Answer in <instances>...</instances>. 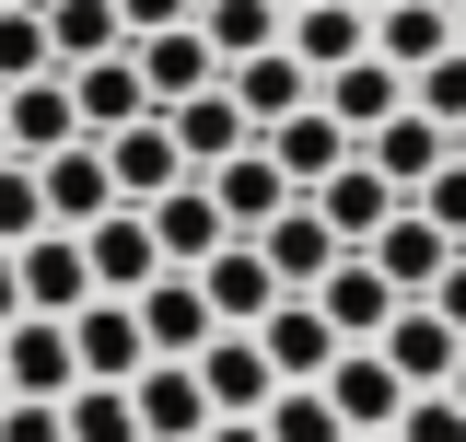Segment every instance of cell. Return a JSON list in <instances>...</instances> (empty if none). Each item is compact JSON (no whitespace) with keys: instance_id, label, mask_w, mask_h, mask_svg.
Masks as SVG:
<instances>
[{"instance_id":"cell-23","label":"cell","mask_w":466,"mask_h":442,"mask_svg":"<svg viewBox=\"0 0 466 442\" xmlns=\"http://www.w3.org/2000/svg\"><path fill=\"white\" fill-rule=\"evenodd\" d=\"M128 396H140V431H152V442H198L210 419H222V407H210V385H198V361H152Z\"/></svg>"},{"instance_id":"cell-50","label":"cell","mask_w":466,"mask_h":442,"mask_svg":"<svg viewBox=\"0 0 466 442\" xmlns=\"http://www.w3.org/2000/svg\"><path fill=\"white\" fill-rule=\"evenodd\" d=\"M280 12H303V0H280Z\"/></svg>"},{"instance_id":"cell-33","label":"cell","mask_w":466,"mask_h":442,"mask_svg":"<svg viewBox=\"0 0 466 442\" xmlns=\"http://www.w3.org/2000/svg\"><path fill=\"white\" fill-rule=\"evenodd\" d=\"M58 407H70V442H152V431H140V396H128V385H70Z\"/></svg>"},{"instance_id":"cell-3","label":"cell","mask_w":466,"mask_h":442,"mask_svg":"<svg viewBox=\"0 0 466 442\" xmlns=\"http://www.w3.org/2000/svg\"><path fill=\"white\" fill-rule=\"evenodd\" d=\"M198 385H210V407H222V419H268L280 361L257 349V326H210V349H198Z\"/></svg>"},{"instance_id":"cell-25","label":"cell","mask_w":466,"mask_h":442,"mask_svg":"<svg viewBox=\"0 0 466 442\" xmlns=\"http://www.w3.org/2000/svg\"><path fill=\"white\" fill-rule=\"evenodd\" d=\"M291 58L327 82V70H350V58H373V12L361 0H303L291 12Z\"/></svg>"},{"instance_id":"cell-6","label":"cell","mask_w":466,"mask_h":442,"mask_svg":"<svg viewBox=\"0 0 466 442\" xmlns=\"http://www.w3.org/2000/svg\"><path fill=\"white\" fill-rule=\"evenodd\" d=\"M210 315H222V326H268V315H280L291 291H280V268H268V245H257V233H233L222 256H210Z\"/></svg>"},{"instance_id":"cell-46","label":"cell","mask_w":466,"mask_h":442,"mask_svg":"<svg viewBox=\"0 0 466 442\" xmlns=\"http://www.w3.org/2000/svg\"><path fill=\"white\" fill-rule=\"evenodd\" d=\"M0 407H12V361H0Z\"/></svg>"},{"instance_id":"cell-32","label":"cell","mask_w":466,"mask_h":442,"mask_svg":"<svg viewBox=\"0 0 466 442\" xmlns=\"http://www.w3.org/2000/svg\"><path fill=\"white\" fill-rule=\"evenodd\" d=\"M47 70H58L47 0H12V12H0V94H12V82H47Z\"/></svg>"},{"instance_id":"cell-9","label":"cell","mask_w":466,"mask_h":442,"mask_svg":"<svg viewBox=\"0 0 466 442\" xmlns=\"http://www.w3.org/2000/svg\"><path fill=\"white\" fill-rule=\"evenodd\" d=\"M257 140H268V164H280L291 186H303V198H315V186H327V175H339L350 152H361V140H350L339 116H327V94H315V105H291L280 128H257Z\"/></svg>"},{"instance_id":"cell-5","label":"cell","mask_w":466,"mask_h":442,"mask_svg":"<svg viewBox=\"0 0 466 442\" xmlns=\"http://www.w3.org/2000/svg\"><path fill=\"white\" fill-rule=\"evenodd\" d=\"M70 105H82V140H116L128 116H164L152 82H140V35H128L116 58H82V70H70Z\"/></svg>"},{"instance_id":"cell-21","label":"cell","mask_w":466,"mask_h":442,"mask_svg":"<svg viewBox=\"0 0 466 442\" xmlns=\"http://www.w3.org/2000/svg\"><path fill=\"white\" fill-rule=\"evenodd\" d=\"M164 128H175V152L210 175V164H233L245 140H257V116L233 105V82H210V94H187V105H164Z\"/></svg>"},{"instance_id":"cell-11","label":"cell","mask_w":466,"mask_h":442,"mask_svg":"<svg viewBox=\"0 0 466 442\" xmlns=\"http://www.w3.org/2000/svg\"><path fill=\"white\" fill-rule=\"evenodd\" d=\"M0 361H12V396H70L82 385L70 315H12V326H0Z\"/></svg>"},{"instance_id":"cell-15","label":"cell","mask_w":466,"mask_h":442,"mask_svg":"<svg viewBox=\"0 0 466 442\" xmlns=\"http://www.w3.org/2000/svg\"><path fill=\"white\" fill-rule=\"evenodd\" d=\"M152 233H164V268H210V256L233 245V221H222V198H210V175L164 186V198H152Z\"/></svg>"},{"instance_id":"cell-16","label":"cell","mask_w":466,"mask_h":442,"mask_svg":"<svg viewBox=\"0 0 466 442\" xmlns=\"http://www.w3.org/2000/svg\"><path fill=\"white\" fill-rule=\"evenodd\" d=\"M82 256H94V291H152L164 279V233H152V210H106L82 233Z\"/></svg>"},{"instance_id":"cell-4","label":"cell","mask_w":466,"mask_h":442,"mask_svg":"<svg viewBox=\"0 0 466 442\" xmlns=\"http://www.w3.org/2000/svg\"><path fill=\"white\" fill-rule=\"evenodd\" d=\"M35 186H47V221H58V233H94L106 210H128V198H116L106 140H70V152H47V164H35Z\"/></svg>"},{"instance_id":"cell-49","label":"cell","mask_w":466,"mask_h":442,"mask_svg":"<svg viewBox=\"0 0 466 442\" xmlns=\"http://www.w3.org/2000/svg\"><path fill=\"white\" fill-rule=\"evenodd\" d=\"M361 12H397V0H361Z\"/></svg>"},{"instance_id":"cell-26","label":"cell","mask_w":466,"mask_h":442,"mask_svg":"<svg viewBox=\"0 0 466 442\" xmlns=\"http://www.w3.org/2000/svg\"><path fill=\"white\" fill-rule=\"evenodd\" d=\"M140 82H152V105H187V94L222 82V47L198 24H164V35H140Z\"/></svg>"},{"instance_id":"cell-28","label":"cell","mask_w":466,"mask_h":442,"mask_svg":"<svg viewBox=\"0 0 466 442\" xmlns=\"http://www.w3.org/2000/svg\"><path fill=\"white\" fill-rule=\"evenodd\" d=\"M327 396H339L350 431H397V407H408V385H397V361H385V349H339Z\"/></svg>"},{"instance_id":"cell-14","label":"cell","mask_w":466,"mask_h":442,"mask_svg":"<svg viewBox=\"0 0 466 442\" xmlns=\"http://www.w3.org/2000/svg\"><path fill=\"white\" fill-rule=\"evenodd\" d=\"M373 268L397 279L408 303H431V279L455 268V233H443V221H431V210H420V198H408V210L385 221V233H373Z\"/></svg>"},{"instance_id":"cell-22","label":"cell","mask_w":466,"mask_h":442,"mask_svg":"<svg viewBox=\"0 0 466 442\" xmlns=\"http://www.w3.org/2000/svg\"><path fill=\"white\" fill-rule=\"evenodd\" d=\"M315 210L339 221V245H373V233H385V221L408 210V186H397V175H373L361 152H350V164L327 175V186H315Z\"/></svg>"},{"instance_id":"cell-8","label":"cell","mask_w":466,"mask_h":442,"mask_svg":"<svg viewBox=\"0 0 466 442\" xmlns=\"http://www.w3.org/2000/svg\"><path fill=\"white\" fill-rule=\"evenodd\" d=\"M140 326H152V361H198L210 326H222V315H210V279H198V268H164L152 291H140Z\"/></svg>"},{"instance_id":"cell-24","label":"cell","mask_w":466,"mask_h":442,"mask_svg":"<svg viewBox=\"0 0 466 442\" xmlns=\"http://www.w3.org/2000/svg\"><path fill=\"white\" fill-rule=\"evenodd\" d=\"M0 105H12V152H24V164H47V152H70V140H82V105H70V70H47V82H12Z\"/></svg>"},{"instance_id":"cell-52","label":"cell","mask_w":466,"mask_h":442,"mask_svg":"<svg viewBox=\"0 0 466 442\" xmlns=\"http://www.w3.org/2000/svg\"><path fill=\"white\" fill-rule=\"evenodd\" d=\"M0 12H12V0H0Z\"/></svg>"},{"instance_id":"cell-27","label":"cell","mask_w":466,"mask_h":442,"mask_svg":"<svg viewBox=\"0 0 466 442\" xmlns=\"http://www.w3.org/2000/svg\"><path fill=\"white\" fill-rule=\"evenodd\" d=\"M222 82H233V105L257 116V128H280L291 105H315V70L291 58V35H280V47H257V58H233Z\"/></svg>"},{"instance_id":"cell-47","label":"cell","mask_w":466,"mask_h":442,"mask_svg":"<svg viewBox=\"0 0 466 442\" xmlns=\"http://www.w3.org/2000/svg\"><path fill=\"white\" fill-rule=\"evenodd\" d=\"M455 47H466V0H455Z\"/></svg>"},{"instance_id":"cell-45","label":"cell","mask_w":466,"mask_h":442,"mask_svg":"<svg viewBox=\"0 0 466 442\" xmlns=\"http://www.w3.org/2000/svg\"><path fill=\"white\" fill-rule=\"evenodd\" d=\"M0 152H12V105H0Z\"/></svg>"},{"instance_id":"cell-1","label":"cell","mask_w":466,"mask_h":442,"mask_svg":"<svg viewBox=\"0 0 466 442\" xmlns=\"http://www.w3.org/2000/svg\"><path fill=\"white\" fill-rule=\"evenodd\" d=\"M70 349H82V385H140V373H152L140 291H94V303L70 315Z\"/></svg>"},{"instance_id":"cell-41","label":"cell","mask_w":466,"mask_h":442,"mask_svg":"<svg viewBox=\"0 0 466 442\" xmlns=\"http://www.w3.org/2000/svg\"><path fill=\"white\" fill-rule=\"evenodd\" d=\"M431 303H443V326H455V337H466V245H455V268L431 279Z\"/></svg>"},{"instance_id":"cell-13","label":"cell","mask_w":466,"mask_h":442,"mask_svg":"<svg viewBox=\"0 0 466 442\" xmlns=\"http://www.w3.org/2000/svg\"><path fill=\"white\" fill-rule=\"evenodd\" d=\"M361 164H373V175H397L408 198H420L431 175L455 164V128H443V116H420V105H397L385 128H373V140H361Z\"/></svg>"},{"instance_id":"cell-31","label":"cell","mask_w":466,"mask_h":442,"mask_svg":"<svg viewBox=\"0 0 466 442\" xmlns=\"http://www.w3.org/2000/svg\"><path fill=\"white\" fill-rule=\"evenodd\" d=\"M47 35H58V70H82V58H116V47H128L116 0H47Z\"/></svg>"},{"instance_id":"cell-36","label":"cell","mask_w":466,"mask_h":442,"mask_svg":"<svg viewBox=\"0 0 466 442\" xmlns=\"http://www.w3.org/2000/svg\"><path fill=\"white\" fill-rule=\"evenodd\" d=\"M408 105L443 116V128H466V47H443L431 70H408Z\"/></svg>"},{"instance_id":"cell-43","label":"cell","mask_w":466,"mask_h":442,"mask_svg":"<svg viewBox=\"0 0 466 442\" xmlns=\"http://www.w3.org/2000/svg\"><path fill=\"white\" fill-rule=\"evenodd\" d=\"M198 442H268V419H210Z\"/></svg>"},{"instance_id":"cell-40","label":"cell","mask_w":466,"mask_h":442,"mask_svg":"<svg viewBox=\"0 0 466 442\" xmlns=\"http://www.w3.org/2000/svg\"><path fill=\"white\" fill-rule=\"evenodd\" d=\"M128 35H164V24H198V0H116Z\"/></svg>"},{"instance_id":"cell-17","label":"cell","mask_w":466,"mask_h":442,"mask_svg":"<svg viewBox=\"0 0 466 442\" xmlns=\"http://www.w3.org/2000/svg\"><path fill=\"white\" fill-rule=\"evenodd\" d=\"M210 198H222V221H233V233H268V221H280L291 198H303V186H291V175L268 164V140H245L233 164H210Z\"/></svg>"},{"instance_id":"cell-2","label":"cell","mask_w":466,"mask_h":442,"mask_svg":"<svg viewBox=\"0 0 466 442\" xmlns=\"http://www.w3.org/2000/svg\"><path fill=\"white\" fill-rule=\"evenodd\" d=\"M315 303H327V326H339L350 349H373V337L397 326V303H408V291H397V279H385V268H373V245H350L339 268L315 279Z\"/></svg>"},{"instance_id":"cell-12","label":"cell","mask_w":466,"mask_h":442,"mask_svg":"<svg viewBox=\"0 0 466 442\" xmlns=\"http://www.w3.org/2000/svg\"><path fill=\"white\" fill-rule=\"evenodd\" d=\"M106 164H116V198H128V210H152V198H164V186H187V152H175V128L164 116H128V128H116L106 140Z\"/></svg>"},{"instance_id":"cell-7","label":"cell","mask_w":466,"mask_h":442,"mask_svg":"<svg viewBox=\"0 0 466 442\" xmlns=\"http://www.w3.org/2000/svg\"><path fill=\"white\" fill-rule=\"evenodd\" d=\"M257 349L280 361V385H327V373H339V349H350V337L327 326V303H315V291H291L280 315L257 326Z\"/></svg>"},{"instance_id":"cell-35","label":"cell","mask_w":466,"mask_h":442,"mask_svg":"<svg viewBox=\"0 0 466 442\" xmlns=\"http://www.w3.org/2000/svg\"><path fill=\"white\" fill-rule=\"evenodd\" d=\"M35 233H47V186H35V164H24V152H0V245L24 256Z\"/></svg>"},{"instance_id":"cell-34","label":"cell","mask_w":466,"mask_h":442,"mask_svg":"<svg viewBox=\"0 0 466 442\" xmlns=\"http://www.w3.org/2000/svg\"><path fill=\"white\" fill-rule=\"evenodd\" d=\"M268 442H350V419L327 385H280L268 396Z\"/></svg>"},{"instance_id":"cell-30","label":"cell","mask_w":466,"mask_h":442,"mask_svg":"<svg viewBox=\"0 0 466 442\" xmlns=\"http://www.w3.org/2000/svg\"><path fill=\"white\" fill-rule=\"evenodd\" d=\"M198 35H210V47H222V70H233V58L280 47V35H291V12H280V0H198Z\"/></svg>"},{"instance_id":"cell-38","label":"cell","mask_w":466,"mask_h":442,"mask_svg":"<svg viewBox=\"0 0 466 442\" xmlns=\"http://www.w3.org/2000/svg\"><path fill=\"white\" fill-rule=\"evenodd\" d=\"M0 442H70V407L58 396H12L0 407Z\"/></svg>"},{"instance_id":"cell-19","label":"cell","mask_w":466,"mask_h":442,"mask_svg":"<svg viewBox=\"0 0 466 442\" xmlns=\"http://www.w3.org/2000/svg\"><path fill=\"white\" fill-rule=\"evenodd\" d=\"M315 94H327V116H339L350 140H373V128H385V116L408 105V70H397L385 47H373V58H350V70H327Z\"/></svg>"},{"instance_id":"cell-37","label":"cell","mask_w":466,"mask_h":442,"mask_svg":"<svg viewBox=\"0 0 466 442\" xmlns=\"http://www.w3.org/2000/svg\"><path fill=\"white\" fill-rule=\"evenodd\" d=\"M397 442H466V407H455L443 385H431V396H408V407H397Z\"/></svg>"},{"instance_id":"cell-10","label":"cell","mask_w":466,"mask_h":442,"mask_svg":"<svg viewBox=\"0 0 466 442\" xmlns=\"http://www.w3.org/2000/svg\"><path fill=\"white\" fill-rule=\"evenodd\" d=\"M385 361H397V385L408 396H431V385H455V361H466V337L443 326V303H397V326L373 337Z\"/></svg>"},{"instance_id":"cell-20","label":"cell","mask_w":466,"mask_h":442,"mask_svg":"<svg viewBox=\"0 0 466 442\" xmlns=\"http://www.w3.org/2000/svg\"><path fill=\"white\" fill-rule=\"evenodd\" d=\"M257 245H268V268H280V291H315V279L339 268L350 245H339V221L315 210V198H291L280 221H268V233H257Z\"/></svg>"},{"instance_id":"cell-48","label":"cell","mask_w":466,"mask_h":442,"mask_svg":"<svg viewBox=\"0 0 466 442\" xmlns=\"http://www.w3.org/2000/svg\"><path fill=\"white\" fill-rule=\"evenodd\" d=\"M350 442H397V431H350Z\"/></svg>"},{"instance_id":"cell-42","label":"cell","mask_w":466,"mask_h":442,"mask_svg":"<svg viewBox=\"0 0 466 442\" xmlns=\"http://www.w3.org/2000/svg\"><path fill=\"white\" fill-rule=\"evenodd\" d=\"M12 315H24V256L0 245V326H12Z\"/></svg>"},{"instance_id":"cell-39","label":"cell","mask_w":466,"mask_h":442,"mask_svg":"<svg viewBox=\"0 0 466 442\" xmlns=\"http://www.w3.org/2000/svg\"><path fill=\"white\" fill-rule=\"evenodd\" d=\"M420 210H431V221H443V233L466 245V152H455L443 175H431V186H420Z\"/></svg>"},{"instance_id":"cell-44","label":"cell","mask_w":466,"mask_h":442,"mask_svg":"<svg viewBox=\"0 0 466 442\" xmlns=\"http://www.w3.org/2000/svg\"><path fill=\"white\" fill-rule=\"evenodd\" d=\"M443 396H455V407H466V361H455V385H443Z\"/></svg>"},{"instance_id":"cell-51","label":"cell","mask_w":466,"mask_h":442,"mask_svg":"<svg viewBox=\"0 0 466 442\" xmlns=\"http://www.w3.org/2000/svg\"><path fill=\"white\" fill-rule=\"evenodd\" d=\"M455 152H466V128H455Z\"/></svg>"},{"instance_id":"cell-18","label":"cell","mask_w":466,"mask_h":442,"mask_svg":"<svg viewBox=\"0 0 466 442\" xmlns=\"http://www.w3.org/2000/svg\"><path fill=\"white\" fill-rule=\"evenodd\" d=\"M94 303V256H82V233H35L24 245V315H82Z\"/></svg>"},{"instance_id":"cell-29","label":"cell","mask_w":466,"mask_h":442,"mask_svg":"<svg viewBox=\"0 0 466 442\" xmlns=\"http://www.w3.org/2000/svg\"><path fill=\"white\" fill-rule=\"evenodd\" d=\"M373 47L397 58V70H431V58L455 47V0H397V12H373Z\"/></svg>"}]
</instances>
